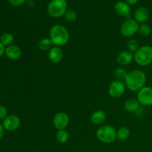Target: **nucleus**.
Instances as JSON below:
<instances>
[{
  "mask_svg": "<svg viewBox=\"0 0 152 152\" xmlns=\"http://www.w3.org/2000/svg\"><path fill=\"white\" fill-rule=\"evenodd\" d=\"M148 19V11L145 7H138L136 8L134 13V19L140 24H144L146 22Z\"/></svg>",
  "mask_w": 152,
  "mask_h": 152,
  "instance_id": "4468645a",
  "label": "nucleus"
},
{
  "mask_svg": "<svg viewBox=\"0 0 152 152\" xmlns=\"http://www.w3.org/2000/svg\"><path fill=\"white\" fill-rule=\"evenodd\" d=\"M137 99L142 106L152 105V87L144 86L137 92Z\"/></svg>",
  "mask_w": 152,
  "mask_h": 152,
  "instance_id": "6e6552de",
  "label": "nucleus"
},
{
  "mask_svg": "<svg viewBox=\"0 0 152 152\" xmlns=\"http://www.w3.org/2000/svg\"><path fill=\"white\" fill-rule=\"evenodd\" d=\"M140 107V104L139 103L137 99L134 98L128 99L124 103L125 110L129 113H135Z\"/></svg>",
  "mask_w": 152,
  "mask_h": 152,
  "instance_id": "f3484780",
  "label": "nucleus"
},
{
  "mask_svg": "<svg viewBox=\"0 0 152 152\" xmlns=\"http://www.w3.org/2000/svg\"><path fill=\"white\" fill-rule=\"evenodd\" d=\"M106 114L102 110L95 111L91 116V122L96 126H102L106 121Z\"/></svg>",
  "mask_w": 152,
  "mask_h": 152,
  "instance_id": "dca6fc26",
  "label": "nucleus"
},
{
  "mask_svg": "<svg viewBox=\"0 0 152 152\" xmlns=\"http://www.w3.org/2000/svg\"><path fill=\"white\" fill-rule=\"evenodd\" d=\"M56 139L57 142H59L61 144H65L68 142L69 139V134L65 129L63 130L57 131L56 134Z\"/></svg>",
  "mask_w": 152,
  "mask_h": 152,
  "instance_id": "412c9836",
  "label": "nucleus"
},
{
  "mask_svg": "<svg viewBox=\"0 0 152 152\" xmlns=\"http://www.w3.org/2000/svg\"><path fill=\"white\" fill-rule=\"evenodd\" d=\"M114 10L116 13L118 15L122 16H124L126 19H129L131 15V7L128 3L126 1H120L116 3L114 5Z\"/></svg>",
  "mask_w": 152,
  "mask_h": 152,
  "instance_id": "ddd939ff",
  "label": "nucleus"
},
{
  "mask_svg": "<svg viewBox=\"0 0 152 152\" xmlns=\"http://www.w3.org/2000/svg\"><path fill=\"white\" fill-rule=\"evenodd\" d=\"M4 127H3L2 124L0 123V140H1V138L3 137V136H4Z\"/></svg>",
  "mask_w": 152,
  "mask_h": 152,
  "instance_id": "c85d7f7f",
  "label": "nucleus"
},
{
  "mask_svg": "<svg viewBox=\"0 0 152 152\" xmlns=\"http://www.w3.org/2000/svg\"><path fill=\"white\" fill-rule=\"evenodd\" d=\"M138 1L139 0H125V1L126 3H128L129 5H131V4H135L136 3L138 2Z\"/></svg>",
  "mask_w": 152,
  "mask_h": 152,
  "instance_id": "c756f323",
  "label": "nucleus"
},
{
  "mask_svg": "<svg viewBox=\"0 0 152 152\" xmlns=\"http://www.w3.org/2000/svg\"><path fill=\"white\" fill-rule=\"evenodd\" d=\"M68 3L66 0H51L48 3L47 11L52 18H60L64 16L68 10Z\"/></svg>",
  "mask_w": 152,
  "mask_h": 152,
  "instance_id": "39448f33",
  "label": "nucleus"
},
{
  "mask_svg": "<svg viewBox=\"0 0 152 152\" xmlns=\"http://www.w3.org/2000/svg\"><path fill=\"white\" fill-rule=\"evenodd\" d=\"M134 60V53L128 50H124L118 53L117 62L121 67L127 66Z\"/></svg>",
  "mask_w": 152,
  "mask_h": 152,
  "instance_id": "f8f14e48",
  "label": "nucleus"
},
{
  "mask_svg": "<svg viewBox=\"0 0 152 152\" xmlns=\"http://www.w3.org/2000/svg\"><path fill=\"white\" fill-rule=\"evenodd\" d=\"M140 44L136 39H130L127 42V48L128 50L131 51L132 53H134L138 49L140 48Z\"/></svg>",
  "mask_w": 152,
  "mask_h": 152,
  "instance_id": "b1692460",
  "label": "nucleus"
},
{
  "mask_svg": "<svg viewBox=\"0 0 152 152\" xmlns=\"http://www.w3.org/2000/svg\"><path fill=\"white\" fill-rule=\"evenodd\" d=\"M21 124V120L18 116L12 114L8 115L2 121V126L4 130L7 132H13L17 130Z\"/></svg>",
  "mask_w": 152,
  "mask_h": 152,
  "instance_id": "9d476101",
  "label": "nucleus"
},
{
  "mask_svg": "<svg viewBox=\"0 0 152 152\" xmlns=\"http://www.w3.org/2000/svg\"><path fill=\"white\" fill-rule=\"evenodd\" d=\"M38 47L39 50L42 51H48V52L53 47V45L52 43L51 40L50 38H43L38 43Z\"/></svg>",
  "mask_w": 152,
  "mask_h": 152,
  "instance_id": "6ab92c4d",
  "label": "nucleus"
},
{
  "mask_svg": "<svg viewBox=\"0 0 152 152\" xmlns=\"http://www.w3.org/2000/svg\"><path fill=\"white\" fill-rule=\"evenodd\" d=\"M4 54L10 60H17L22 56V50L18 46L11 45L5 48Z\"/></svg>",
  "mask_w": 152,
  "mask_h": 152,
  "instance_id": "2eb2a0df",
  "label": "nucleus"
},
{
  "mask_svg": "<svg viewBox=\"0 0 152 152\" xmlns=\"http://www.w3.org/2000/svg\"><path fill=\"white\" fill-rule=\"evenodd\" d=\"M4 51H5V47L0 42V57H1L4 54Z\"/></svg>",
  "mask_w": 152,
  "mask_h": 152,
  "instance_id": "cd10ccee",
  "label": "nucleus"
},
{
  "mask_svg": "<svg viewBox=\"0 0 152 152\" xmlns=\"http://www.w3.org/2000/svg\"><path fill=\"white\" fill-rule=\"evenodd\" d=\"M128 73L129 72H127V71L123 67H118L114 71V77H116V80H122V81H124Z\"/></svg>",
  "mask_w": 152,
  "mask_h": 152,
  "instance_id": "4be33fe9",
  "label": "nucleus"
},
{
  "mask_svg": "<svg viewBox=\"0 0 152 152\" xmlns=\"http://www.w3.org/2000/svg\"><path fill=\"white\" fill-rule=\"evenodd\" d=\"M130 129L126 126L120 127L118 130H117V139L120 141H125L128 140L130 137Z\"/></svg>",
  "mask_w": 152,
  "mask_h": 152,
  "instance_id": "a211bd4d",
  "label": "nucleus"
},
{
  "mask_svg": "<svg viewBox=\"0 0 152 152\" xmlns=\"http://www.w3.org/2000/svg\"><path fill=\"white\" fill-rule=\"evenodd\" d=\"M147 77L144 71L140 69L132 70L128 73L124 80L126 88L132 92H138L145 86Z\"/></svg>",
  "mask_w": 152,
  "mask_h": 152,
  "instance_id": "f257e3e1",
  "label": "nucleus"
},
{
  "mask_svg": "<svg viewBox=\"0 0 152 152\" xmlns=\"http://www.w3.org/2000/svg\"><path fill=\"white\" fill-rule=\"evenodd\" d=\"M134 60L137 65L146 67L152 62V47L151 45H142L134 53Z\"/></svg>",
  "mask_w": 152,
  "mask_h": 152,
  "instance_id": "7ed1b4c3",
  "label": "nucleus"
},
{
  "mask_svg": "<svg viewBox=\"0 0 152 152\" xmlns=\"http://www.w3.org/2000/svg\"><path fill=\"white\" fill-rule=\"evenodd\" d=\"M69 123V117L66 113L60 111L55 114L53 118V126L56 130H63Z\"/></svg>",
  "mask_w": 152,
  "mask_h": 152,
  "instance_id": "1a4fd4ad",
  "label": "nucleus"
},
{
  "mask_svg": "<svg viewBox=\"0 0 152 152\" xmlns=\"http://www.w3.org/2000/svg\"><path fill=\"white\" fill-rule=\"evenodd\" d=\"M64 51L61 47L53 46L48 53V59L52 63L57 64L62 62L64 59Z\"/></svg>",
  "mask_w": 152,
  "mask_h": 152,
  "instance_id": "9b49d317",
  "label": "nucleus"
},
{
  "mask_svg": "<svg viewBox=\"0 0 152 152\" xmlns=\"http://www.w3.org/2000/svg\"><path fill=\"white\" fill-rule=\"evenodd\" d=\"M140 24L134 19H126L120 27V33L124 37L131 38L138 33Z\"/></svg>",
  "mask_w": 152,
  "mask_h": 152,
  "instance_id": "423d86ee",
  "label": "nucleus"
},
{
  "mask_svg": "<svg viewBox=\"0 0 152 152\" xmlns=\"http://www.w3.org/2000/svg\"><path fill=\"white\" fill-rule=\"evenodd\" d=\"M8 1L11 5L15 6V7H19L25 4L27 0H8Z\"/></svg>",
  "mask_w": 152,
  "mask_h": 152,
  "instance_id": "bb28decb",
  "label": "nucleus"
},
{
  "mask_svg": "<svg viewBox=\"0 0 152 152\" xmlns=\"http://www.w3.org/2000/svg\"><path fill=\"white\" fill-rule=\"evenodd\" d=\"M13 41H14V37L10 33H4L0 37V42L5 48L11 45Z\"/></svg>",
  "mask_w": 152,
  "mask_h": 152,
  "instance_id": "aec40b11",
  "label": "nucleus"
},
{
  "mask_svg": "<svg viewBox=\"0 0 152 152\" xmlns=\"http://www.w3.org/2000/svg\"><path fill=\"white\" fill-rule=\"evenodd\" d=\"M64 18L68 22H74L77 20V14L74 10H67L64 15Z\"/></svg>",
  "mask_w": 152,
  "mask_h": 152,
  "instance_id": "393cba45",
  "label": "nucleus"
},
{
  "mask_svg": "<svg viewBox=\"0 0 152 152\" xmlns=\"http://www.w3.org/2000/svg\"><path fill=\"white\" fill-rule=\"evenodd\" d=\"M49 38L51 40L53 46L62 47L68 42L70 34L68 30L64 25H54L50 28L49 31Z\"/></svg>",
  "mask_w": 152,
  "mask_h": 152,
  "instance_id": "f03ea898",
  "label": "nucleus"
},
{
  "mask_svg": "<svg viewBox=\"0 0 152 152\" xmlns=\"http://www.w3.org/2000/svg\"><path fill=\"white\" fill-rule=\"evenodd\" d=\"M126 88V86L125 85L124 81L115 80L111 82V84L108 86V94L112 98H115V99L120 98V96L124 94Z\"/></svg>",
  "mask_w": 152,
  "mask_h": 152,
  "instance_id": "0eeeda50",
  "label": "nucleus"
},
{
  "mask_svg": "<svg viewBox=\"0 0 152 152\" xmlns=\"http://www.w3.org/2000/svg\"><path fill=\"white\" fill-rule=\"evenodd\" d=\"M96 138L103 143H112L117 140V130L110 125L100 126L96 132Z\"/></svg>",
  "mask_w": 152,
  "mask_h": 152,
  "instance_id": "20e7f679",
  "label": "nucleus"
},
{
  "mask_svg": "<svg viewBox=\"0 0 152 152\" xmlns=\"http://www.w3.org/2000/svg\"><path fill=\"white\" fill-rule=\"evenodd\" d=\"M7 117V111L5 107L0 105V122L3 121Z\"/></svg>",
  "mask_w": 152,
  "mask_h": 152,
  "instance_id": "a878e982",
  "label": "nucleus"
},
{
  "mask_svg": "<svg viewBox=\"0 0 152 152\" xmlns=\"http://www.w3.org/2000/svg\"><path fill=\"white\" fill-rule=\"evenodd\" d=\"M152 29L150 25L148 24H140L139 27V30H138V33L140 34L142 37H148L151 34Z\"/></svg>",
  "mask_w": 152,
  "mask_h": 152,
  "instance_id": "5701e85b",
  "label": "nucleus"
}]
</instances>
